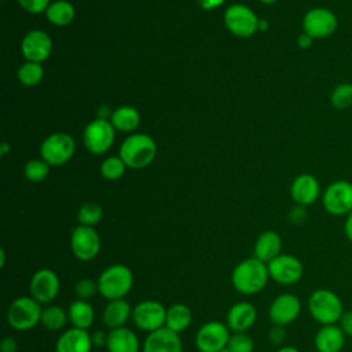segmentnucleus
I'll return each mask as SVG.
<instances>
[{
  "mask_svg": "<svg viewBox=\"0 0 352 352\" xmlns=\"http://www.w3.org/2000/svg\"><path fill=\"white\" fill-rule=\"evenodd\" d=\"M270 279L268 267L261 260L253 257L239 261L231 272V283L241 294H256L261 292Z\"/></svg>",
  "mask_w": 352,
  "mask_h": 352,
  "instance_id": "obj_1",
  "label": "nucleus"
},
{
  "mask_svg": "<svg viewBox=\"0 0 352 352\" xmlns=\"http://www.w3.org/2000/svg\"><path fill=\"white\" fill-rule=\"evenodd\" d=\"M307 307L311 318L320 326L337 324L345 312L341 297L324 287L316 289L309 294Z\"/></svg>",
  "mask_w": 352,
  "mask_h": 352,
  "instance_id": "obj_2",
  "label": "nucleus"
},
{
  "mask_svg": "<svg viewBox=\"0 0 352 352\" xmlns=\"http://www.w3.org/2000/svg\"><path fill=\"white\" fill-rule=\"evenodd\" d=\"M133 287V272L125 264H113L98 278L99 294L107 301L124 298Z\"/></svg>",
  "mask_w": 352,
  "mask_h": 352,
  "instance_id": "obj_3",
  "label": "nucleus"
},
{
  "mask_svg": "<svg viewBox=\"0 0 352 352\" xmlns=\"http://www.w3.org/2000/svg\"><path fill=\"white\" fill-rule=\"evenodd\" d=\"M43 307L32 296L16 297L7 309V323L18 330L28 331L41 320Z\"/></svg>",
  "mask_w": 352,
  "mask_h": 352,
  "instance_id": "obj_4",
  "label": "nucleus"
},
{
  "mask_svg": "<svg viewBox=\"0 0 352 352\" xmlns=\"http://www.w3.org/2000/svg\"><path fill=\"white\" fill-rule=\"evenodd\" d=\"M157 147L154 140L144 133H135L124 140L120 157L126 166L139 169L147 166L155 157Z\"/></svg>",
  "mask_w": 352,
  "mask_h": 352,
  "instance_id": "obj_5",
  "label": "nucleus"
},
{
  "mask_svg": "<svg viewBox=\"0 0 352 352\" xmlns=\"http://www.w3.org/2000/svg\"><path fill=\"white\" fill-rule=\"evenodd\" d=\"M323 209L338 217H345L352 212V183L348 180H336L322 192Z\"/></svg>",
  "mask_w": 352,
  "mask_h": 352,
  "instance_id": "obj_6",
  "label": "nucleus"
},
{
  "mask_svg": "<svg viewBox=\"0 0 352 352\" xmlns=\"http://www.w3.org/2000/svg\"><path fill=\"white\" fill-rule=\"evenodd\" d=\"M338 28L337 15L324 7L311 8L302 18V32L314 40L330 37Z\"/></svg>",
  "mask_w": 352,
  "mask_h": 352,
  "instance_id": "obj_7",
  "label": "nucleus"
},
{
  "mask_svg": "<svg viewBox=\"0 0 352 352\" xmlns=\"http://www.w3.org/2000/svg\"><path fill=\"white\" fill-rule=\"evenodd\" d=\"M267 267L270 278L276 283L285 286L300 282L304 275V265L301 260L287 253H280L274 260H271Z\"/></svg>",
  "mask_w": 352,
  "mask_h": 352,
  "instance_id": "obj_8",
  "label": "nucleus"
},
{
  "mask_svg": "<svg viewBox=\"0 0 352 352\" xmlns=\"http://www.w3.org/2000/svg\"><path fill=\"white\" fill-rule=\"evenodd\" d=\"M166 308L155 300H143L132 308L135 326L146 333L155 331L165 326Z\"/></svg>",
  "mask_w": 352,
  "mask_h": 352,
  "instance_id": "obj_9",
  "label": "nucleus"
},
{
  "mask_svg": "<svg viewBox=\"0 0 352 352\" xmlns=\"http://www.w3.org/2000/svg\"><path fill=\"white\" fill-rule=\"evenodd\" d=\"M231 330L226 323L210 320L204 323L195 336V345L199 352H220L228 345Z\"/></svg>",
  "mask_w": 352,
  "mask_h": 352,
  "instance_id": "obj_10",
  "label": "nucleus"
},
{
  "mask_svg": "<svg viewBox=\"0 0 352 352\" xmlns=\"http://www.w3.org/2000/svg\"><path fill=\"white\" fill-rule=\"evenodd\" d=\"M70 248L76 258L81 261L94 260L100 252V236L94 227L80 224L72 232Z\"/></svg>",
  "mask_w": 352,
  "mask_h": 352,
  "instance_id": "obj_11",
  "label": "nucleus"
},
{
  "mask_svg": "<svg viewBox=\"0 0 352 352\" xmlns=\"http://www.w3.org/2000/svg\"><path fill=\"white\" fill-rule=\"evenodd\" d=\"M60 289V280L55 271L50 268H41L36 271L29 282L30 296L41 305L51 304Z\"/></svg>",
  "mask_w": 352,
  "mask_h": 352,
  "instance_id": "obj_12",
  "label": "nucleus"
},
{
  "mask_svg": "<svg viewBox=\"0 0 352 352\" xmlns=\"http://www.w3.org/2000/svg\"><path fill=\"white\" fill-rule=\"evenodd\" d=\"M73 153L74 140L62 132L50 135L40 148V154L48 165H62L72 158Z\"/></svg>",
  "mask_w": 352,
  "mask_h": 352,
  "instance_id": "obj_13",
  "label": "nucleus"
},
{
  "mask_svg": "<svg viewBox=\"0 0 352 352\" xmlns=\"http://www.w3.org/2000/svg\"><path fill=\"white\" fill-rule=\"evenodd\" d=\"M301 314V301L293 293H280L268 307V318L272 324L287 326Z\"/></svg>",
  "mask_w": 352,
  "mask_h": 352,
  "instance_id": "obj_14",
  "label": "nucleus"
},
{
  "mask_svg": "<svg viewBox=\"0 0 352 352\" xmlns=\"http://www.w3.org/2000/svg\"><path fill=\"white\" fill-rule=\"evenodd\" d=\"M224 22L228 30L239 37H249L258 28V19L256 14L249 7L242 4H234L228 7L224 14Z\"/></svg>",
  "mask_w": 352,
  "mask_h": 352,
  "instance_id": "obj_15",
  "label": "nucleus"
},
{
  "mask_svg": "<svg viewBox=\"0 0 352 352\" xmlns=\"http://www.w3.org/2000/svg\"><path fill=\"white\" fill-rule=\"evenodd\" d=\"M114 142V126L103 118L89 122L84 131V144L94 154L106 153Z\"/></svg>",
  "mask_w": 352,
  "mask_h": 352,
  "instance_id": "obj_16",
  "label": "nucleus"
},
{
  "mask_svg": "<svg viewBox=\"0 0 352 352\" xmlns=\"http://www.w3.org/2000/svg\"><path fill=\"white\" fill-rule=\"evenodd\" d=\"M52 50V41L43 30H32L22 40V54L29 62H44Z\"/></svg>",
  "mask_w": 352,
  "mask_h": 352,
  "instance_id": "obj_17",
  "label": "nucleus"
},
{
  "mask_svg": "<svg viewBox=\"0 0 352 352\" xmlns=\"http://www.w3.org/2000/svg\"><path fill=\"white\" fill-rule=\"evenodd\" d=\"M290 194L297 205L307 208L319 199L322 194L320 184L314 175L302 173L293 180Z\"/></svg>",
  "mask_w": 352,
  "mask_h": 352,
  "instance_id": "obj_18",
  "label": "nucleus"
},
{
  "mask_svg": "<svg viewBox=\"0 0 352 352\" xmlns=\"http://www.w3.org/2000/svg\"><path fill=\"white\" fill-rule=\"evenodd\" d=\"M183 345L179 333L161 327L147 334L143 342V352H182Z\"/></svg>",
  "mask_w": 352,
  "mask_h": 352,
  "instance_id": "obj_19",
  "label": "nucleus"
},
{
  "mask_svg": "<svg viewBox=\"0 0 352 352\" xmlns=\"http://www.w3.org/2000/svg\"><path fill=\"white\" fill-rule=\"evenodd\" d=\"M256 307L249 301H239L228 309L226 324L232 333H246L256 323Z\"/></svg>",
  "mask_w": 352,
  "mask_h": 352,
  "instance_id": "obj_20",
  "label": "nucleus"
},
{
  "mask_svg": "<svg viewBox=\"0 0 352 352\" xmlns=\"http://www.w3.org/2000/svg\"><path fill=\"white\" fill-rule=\"evenodd\" d=\"M92 346V337L88 330L72 327L58 337L55 352H91Z\"/></svg>",
  "mask_w": 352,
  "mask_h": 352,
  "instance_id": "obj_21",
  "label": "nucleus"
},
{
  "mask_svg": "<svg viewBox=\"0 0 352 352\" xmlns=\"http://www.w3.org/2000/svg\"><path fill=\"white\" fill-rule=\"evenodd\" d=\"M346 336L337 324L320 326L314 337L316 352H341L345 346Z\"/></svg>",
  "mask_w": 352,
  "mask_h": 352,
  "instance_id": "obj_22",
  "label": "nucleus"
},
{
  "mask_svg": "<svg viewBox=\"0 0 352 352\" xmlns=\"http://www.w3.org/2000/svg\"><path fill=\"white\" fill-rule=\"evenodd\" d=\"M106 348L107 352H139L140 342L131 329L122 326L109 330Z\"/></svg>",
  "mask_w": 352,
  "mask_h": 352,
  "instance_id": "obj_23",
  "label": "nucleus"
},
{
  "mask_svg": "<svg viewBox=\"0 0 352 352\" xmlns=\"http://www.w3.org/2000/svg\"><path fill=\"white\" fill-rule=\"evenodd\" d=\"M282 250V238L276 231L268 230L261 232L254 242V257L268 264L276 256L280 254Z\"/></svg>",
  "mask_w": 352,
  "mask_h": 352,
  "instance_id": "obj_24",
  "label": "nucleus"
},
{
  "mask_svg": "<svg viewBox=\"0 0 352 352\" xmlns=\"http://www.w3.org/2000/svg\"><path fill=\"white\" fill-rule=\"evenodd\" d=\"M132 318V307L124 298L111 300L106 304L102 320L107 329H118L122 327Z\"/></svg>",
  "mask_w": 352,
  "mask_h": 352,
  "instance_id": "obj_25",
  "label": "nucleus"
},
{
  "mask_svg": "<svg viewBox=\"0 0 352 352\" xmlns=\"http://www.w3.org/2000/svg\"><path fill=\"white\" fill-rule=\"evenodd\" d=\"M67 314L73 327L88 330L95 320L94 307L87 300L76 298L74 301H72L67 308Z\"/></svg>",
  "mask_w": 352,
  "mask_h": 352,
  "instance_id": "obj_26",
  "label": "nucleus"
},
{
  "mask_svg": "<svg viewBox=\"0 0 352 352\" xmlns=\"http://www.w3.org/2000/svg\"><path fill=\"white\" fill-rule=\"evenodd\" d=\"M191 320H192V314L186 304L176 302L166 308L165 327L170 329L172 331L180 334L191 324Z\"/></svg>",
  "mask_w": 352,
  "mask_h": 352,
  "instance_id": "obj_27",
  "label": "nucleus"
},
{
  "mask_svg": "<svg viewBox=\"0 0 352 352\" xmlns=\"http://www.w3.org/2000/svg\"><path fill=\"white\" fill-rule=\"evenodd\" d=\"M69 320V314L67 311L56 304H48L43 308L41 314V320L40 323L51 331L62 330Z\"/></svg>",
  "mask_w": 352,
  "mask_h": 352,
  "instance_id": "obj_28",
  "label": "nucleus"
},
{
  "mask_svg": "<svg viewBox=\"0 0 352 352\" xmlns=\"http://www.w3.org/2000/svg\"><path fill=\"white\" fill-rule=\"evenodd\" d=\"M45 15L51 23L58 25V26H65L73 21L74 8L69 1L58 0L52 4H50V7L45 11Z\"/></svg>",
  "mask_w": 352,
  "mask_h": 352,
  "instance_id": "obj_29",
  "label": "nucleus"
},
{
  "mask_svg": "<svg viewBox=\"0 0 352 352\" xmlns=\"http://www.w3.org/2000/svg\"><path fill=\"white\" fill-rule=\"evenodd\" d=\"M139 122H140V116L138 110L129 106L117 109L111 116V124L118 131H124V132L132 131L139 125Z\"/></svg>",
  "mask_w": 352,
  "mask_h": 352,
  "instance_id": "obj_30",
  "label": "nucleus"
},
{
  "mask_svg": "<svg viewBox=\"0 0 352 352\" xmlns=\"http://www.w3.org/2000/svg\"><path fill=\"white\" fill-rule=\"evenodd\" d=\"M330 104L337 110L352 107V82H340L330 94Z\"/></svg>",
  "mask_w": 352,
  "mask_h": 352,
  "instance_id": "obj_31",
  "label": "nucleus"
},
{
  "mask_svg": "<svg viewBox=\"0 0 352 352\" xmlns=\"http://www.w3.org/2000/svg\"><path fill=\"white\" fill-rule=\"evenodd\" d=\"M43 74H44V72H43L41 65L36 63V62H26L18 70V78L26 87L37 85L41 81Z\"/></svg>",
  "mask_w": 352,
  "mask_h": 352,
  "instance_id": "obj_32",
  "label": "nucleus"
},
{
  "mask_svg": "<svg viewBox=\"0 0 352 352\" xmlns=\"http://www.w3.org/2000/svg\"><path fill=\"white\" fill-rule=\"evenodd\" d=\"M102 216H103V210H102L100 205L96 202L84 204L77 213L78 223L81 226H88V227H94L95 224H98L100 221Z\"/></svg>",
  "mask_w": 352,
  "mask_h": 352,
  "instance_id": "obj_33",
  "label": "nucleus"
},
{
  "mask_svg": "<svg viewBox=\"0 0 352 352\" xmlns=\"http://www.w3.org/2000/svg\"><path fill=\"white\" fill-rule=\"evenodd\" d=\"M100 172L107 180H117L125 172V162L121 160V157H109L103 161Z\"/></svg>",
  "mask_w": 352,
  "mask_h": 352,
  "instance_id": "obj_34",
  "label": "nucleus"
},
{
  "mask_svg": "<svg viewBox=\"0 0 352 352\" xmlns=\"http://www.w3.org/2000/svg\"><path fill=\"white\" fill-rule=\"evenodd\" d=\"M227 348L231 352H253L254 341L248 333H232Z\"/></svg>",
  "mask_w": 352,
  "mask_h": 352,
  "instance_id": "obj_35",
  "label": "nucleus"
},
{
  "mask_svg": "<svg viewBox=\"0 0 352 352\" xmlns=\"http://www.w3.org/2000/svg\"><path fill=\"white\" fill-rule=\"evenodd\" d=\"M48 172H50L48 164L41 160H32L25 166V176L33 183H38L44 180Z\"/></svg>",
  "mask_w": 352,
  "mask_h": 352,
  "instance_id": "obj_36",
  "label": "nucleus"
},
{
  "mask_svg": "<svg viewBox=\"0 0 352 352\" xmlns=\"http://www.w3.org/2000/svg\"><path fill=\"white\" fill-rule=\"evenodd\" d=\"M99 293L98 289V280H94L91 278H82L76 282L74 285V294L80 300H91L95 297V294Z\"/></svg>",
  "mask_w": 352,
  "mask_h": 352,
  "instance_id": "obj_37",
  "label": "nucleus"
},
{
  "mask_svg": "<svg viewBox=\"0 0 352 352\" xmlns=\"http://www.w3.org/2000/svg\"><path fill=\"white\" fill-rule=\"evenodd\" d=\"M22 8H25L29 12L40 14L43 11H47L50 7V0H18Z\"/></svg>",
  "mask_w": 352,
  "mask_h": 352,
  "instance_id": "obj_38",
  "label": "nucleus"
},
{
  "mask_svg": "<svg viewBox=\"0 0 352 352\" xmlns=\"http://www.w3.org/2000/svg\"><path fill=\"white\" fill-rule=\"evenodd\" d=\"M338 326L341 327L346 337H352V309H348L342 314Z\"/></svg>",
  "mask_w": 352,
  "mask_h": 352,
  "instance_id": "obj_39",
  "label": "nucleus"
},
{
  "mask_svg": "<svg viewBox=\"0 0 352 352\" xmlns=\"http://www.w3.org/2000/svg\"><path fill=\"white\" fill-rule=\"evenodd\" d=\"M268 337H270L271 342H274V344H282V342L285 341V338H286V330H285L283 326H276V324H274L272 329H271L270 333H268Z\"/></svg>",
  "mask_w": 352,
  "mask_h": 352,
  "instance_id": "obj_40",
  "label": "nucleus"
},
{
  "mask_svg": "<svg viewBox=\"0 0 352 352\" xmlns=\"http://www.w3.org/2000/svg\"><path fill=\"white\" fill-rule=\"evenodd\" d=\"M18 345L16 341L12 337H4L1 344H0V351L1 352H16Z\"/></svg>",
  "mask_w": 352,
  "mask_h": 352,
  "instance_id": "obj_41",
  "label": "nucleus"
},
{
  "mask_svg": "<svg viewBox=\"0 0 352 352\" xmlns=\"http://www.w3.org/2000/svg\"><path fill=\"white\" fill-rule=\"evenodd\" d=\"M305 216H307L305 208H304V206H300V205H297V206L290 212V220H292L293 223H301V221H304Z\"/></svg>",
  "mask_w": 352,
  "mask_h": 352,
  "instance_id": "obj_42",
  "label": "nucleus"
},
{
  "mask_svg": "<svg viewBox=\"0 0 352 352\" xmlns=\"http://www.w3.org/2000/svg\"><path fill=\"white\" fill-rule=\"evenodd\" d=\"M297 44H298L300 48L308 50V48L314 44V38H312L309 34H307V33L302 32V33L298 36V38H297Z\"/></svg>",
  "mask_w": 352,
  "mask_h": 352,
  "instance_id": "obj_43",
  "label": "nucleus"
},
{
  "mask_svg": "<svg viewBox=\"0 0 352 352\" xmlns=\"http://www.w3.org/2000/svg\"><path fill=\"white\" fill-rule=\"evenodd\" d=\"M91 337H92V344L95 346H102V345L106 346L107 333H104V331H95L94 334H91Z\"/></svg>",
  "mask_w": 352,
  "mask_h": 352,
  "instance_id": "obj_44",
  "label": "nucleus"
},
{
  "mask_svg": "<svg viewBox=\"0 0 352 352\" xmlns=\"http://www.w3.org/2000/svg\"><path fill=\"white\" fill-rule=\"evenodd\" d=\"M344 234L346 236V239L352 243V212L345 216V221H344Z\"/></svg>",
  "mask_w": 352,
  "mask_h": 352,
  "instance_id": "obj_45",
  "label": "nucleus"
},
{
  "mask_svg": "<svg viewBox=\"0 0 352 352\" xmlns=\"http://www.w3.org/2000/svg\"><path fill=\"white\" fill-rule=\"evenodd\" d=\"M201 7L205 10H213L217 8L220 4H223L224 0H198Z\"/></svg>",
  "mask_w": 352,
  "mask_h": 352,
  "instance_id": "obj_46",
  "label": "nucleus"
},
{
  "mask_svg": "<svg viewBox=\"0 0 352 352\" xmlns=\"http://www.w3.org/2000/svg\"><path fill=\"white\" fill-rule=\"evenodd\" d=\"M276 352H301L298 348L296 346H292V345H285V346H280Z\"/></svg>",
  "mask_w": 352,
  "mask_h": 352,
  "instance_id": "obj_47",
  "label": "nucleus"
},
{
  "mask_svg": "<svg viewBox=\"0 0 352 352\" xmlns=\"http://www.w3.org/2000/svg\"><path fill=\"white\" fill-rule=\"evenodd\" d=\"M0 267H4L6 265V250L4 249H0Z\"/></svg>",
  "mask_w": 352,
  "mask_h": 352,
  "instance_id": "obj_48",
  "label": "nucleus"
},
{
  "mask_svg": "<svg viewBox=\"0 0 352 352\" xmlns=\"http://www.w3.org/2000/svg\"><path fill=\"white\" fill-rule=\"evenodd\" d=\"M261 3H265V4H272V3H275L276 0H260Z\"/></svg>",
  "mask_w": 352,
  "mask_h": 352,
  "instance_id": "obj_49",
  "label": "nucleus"
},
{
  "mask_svg": "<svg viewBox=\"0 0 352 352\" xmlns=\"http://www.w3.org/2000/svg\"><path fill=\"white\" fill-rule=\"evenodd\" d=\"M220 352H231V351H230V349H228V348H227V346H226V348H224V349H221V351H220Z\"/></svg>",
  "mask_w": 352,
  "mask_h": 352,
  "instance_id": "obj_50",
  "label": "nucleus"
}]
</instances>
